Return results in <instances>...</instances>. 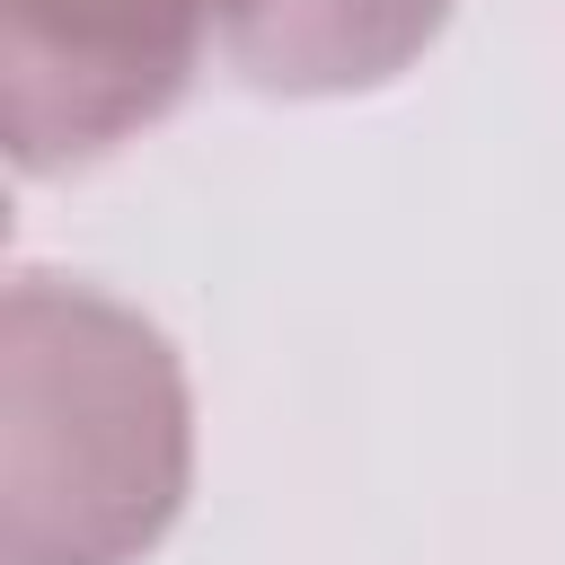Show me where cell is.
Here are the masks:
<instances>
[{
    "mask_svg": "<svg viewBox=\"0 0 565 565\" xmlns=\"http://www.w3.org/2000/svg\"><path fill=\"white\" fill-rule=\"evenodd\" d=\"M194 494V388L159 318L79 274L0 300V565H141Z\"/></svg>",
    "mask_w": 565,
    "mask_h": 565,
    "instance_id": "cell-1",
    "label": "cell"
},
{
    "mask_svg": "<svg viewBox=\"0 0 565 565\" xmlns=\"http://www.w3.org/2000/svg\"><path fill=\"white\" fill-rule=\"evenodd\" d=\"M212 53V0H0V141L71 177L168 124Z\"/></svg>",
    "mask_w": 565,
    "mask_h": 565,
    "instance_id": "cell-2",
    "label": "cell"
},
{
    "mask_svg": "<svg viewBox=\"0 0 565 565\" xmlns=\"http://www.w3.org/2000/svg\"><path fill=\"white\" fill-rule=\"evenodd\" d=\"M459 0H212V53L256 97H371L397 88Z\"/></svg>",
    "mask_w": 565,
    "mask_h": 565,
    "instance_id": "cell-3",
    "label": "cell"
}]
</instances>
